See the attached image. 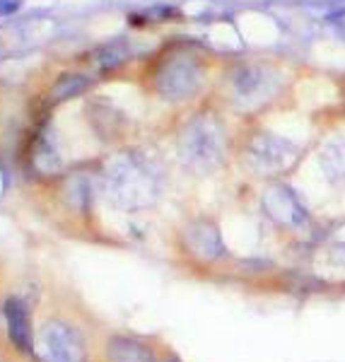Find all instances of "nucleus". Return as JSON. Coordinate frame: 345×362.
Returning a JSON list of instances; mask_svg holds the SVG:
<instances>
[{
  "instance_id": "f257e3e1",
  "label": "nucleus",
  "mask_w": 345,
  "mask_h": 362,
  "mask_svg": "<svg viewBox=\"0 0 345 362\" xmlns=\"http://www.w3.org/2000/svg\"><path fill=\"white\" fill-rule=\"evenodd\" d=\"M251 133L244 136L242 162L244 169L256 179H276L280 174L290 172L302 160V148L288 138L268 133L251 124Z\"/></svg>"
},
{
  "instance_id": "f03ea898",
  "label": "nucleus",
  "mask_w": 345,
  "mask_h": 362,
  "mask_svg": "<svg viewBox=\"0 0 345 362\" xmlns=\"http://www.w3.org/2000/svg\"><path fill=\"white\" fill-rule=\"evenodd\" d=\"M181 249L191 261L206 268H222L232 261V254L225 244L218 223L213 220H194L191 225L184 227L181 232Z\"/></svg>"
},
{
  "instance_id": "7ed1b4c3",
  "label": "nucleus",
  "mask_w": 345,
  "mask_h": 362,
  "mask_svg": "<svg viewBox=\"0 0 345 362\" xmlns=\"http://www.w3.org/2000/svg\"><path fill=\"white\" fill-rule=\"evenodd\" d=\"M42 358L46 362H83V343L63 324H49L42 334Z\"/></svg>"
},
{
  "instance_id": "20e7f679",
  "label": "nucleus",
  "mask_w": 345,
  "mask_h": 362,
  "mask_svg": "<svg viewBox=\"0 0 345 362\" xmlns=\"http://www.w3.org/2000/svg\"><path fill=\"white\" fill-rule=\"evenodd\" d=\"M5 319H8V334L22 353H32V321H29L27 305L17 297L5 302Z\"/></svg>"
},
{
  "instance_id": "39448f33",
  "label": "nucleus",
  "mask_w": 345,
  "mask_h": 362,
  "mask_svg": "<svg viewBox=\"0 0 345 362\" xmlns=\"http://www.w3.org/2000/svg\"><path fill=\"white\" fill-rule=\"evenodd\" d=\"M109 362H160L155 348L140 338L114 336L107 346Z\"/></svg>"
},
{
  "instance_id": "423d86ee",
  "label": "nucleus",
  "mask_w": 345,
  "mask_h": 362,
  "mask_svg": "<svg viewBox=\"0 0 345 362\" xmlns=\"http://www.w3.org/2000/svg\"><path fill=\"white\" fill-rule=\"evenodd\" d=\"M92 80L87 78V75H63L61 80L54 85V90H51V104H58V102H66L70 97H78L83 95L85 90H90Z\"/></svg>"
},
{
  "instance_id": "0eeeda50",
  "label": "nucleus",
  "mask_w": 345,
  "mask_h": 362,
  "mask_svg": "<svg viewBox=\"0 0 345 362\" xmlns=\"http://www.w3.org/2000/svg\"><path fill=\"white\" fill-rule=\"evenodd\" d=\"M126 58H128V51L124 49V46L111 44V46H107V49L99 51V66H102L104 70H111V68L121 66Z\"/></svg>"
},
{
  "instance_id": "6e6552de",
  "label": "nucleus",
  "mask_w": 345,
  "mask_h": 362,
  "mask_svg": "<svg viewBox=\"0 0 345 362\" xmlns=\"http://www.w3.org/2000/svg\"><path fill=\"white\" fill-rule=\"evenodd\" d=\"M22 0H0V17H8L20 10Z\"/></svg>"
},
{
  "instance_id": "1a4fd4ad",
  "label": "nucleus",
  "mask_w": 345,
  "mask_h": 362,
  "mask_svg": "<svg viewBox=\"0 0 345 362\" xmlns=\"http://www.w3.org/2000/svg\"><path fill=\"white\" fill-rule=\"evenodd\" d=\"M336 288H338V290H343V293H345V280H343V283H338Z\"/></svg>"
},
{
  "instance_id": "9d476101",
  "label": "nucleus",
  "mask_w": 345,
  "mask_h": 362,
  "mask_svg": "<svg viewBox=\"0 0 345 362\" xmlns=\"http://www.w3.org/2000/svg\"><path fill=\"white\" fill-rule=\"evenodd\" d=\"M172 362H179V360H172Z\"/></svg>"
}]
</instances>
